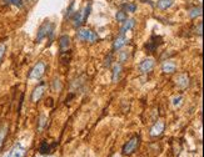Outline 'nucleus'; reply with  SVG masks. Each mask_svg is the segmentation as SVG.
<instances>
[{
  "instance_id": "f257e3e1",
  "label": "nucleus",
  "mask_w": 204,
  "mask_h": 157,
  "mask_svg": "<svg viewBox=\"0 0 204 157\" xmlns=\"http://www.w3.org/2000/svg\"><path fill=\"white\" fill-rule=\"evenodd\" d=\"M90 10H91V3L86 4L85 8H84L82 11L75 13L74 16H73V25H74L75 27H79L82 24H84L85 20L88 19V16L90 15Z\"/></svg>"
},
{
  "instance_id": "f03ea898",
  "label": "nucleus",
  "mask_w": 204,
  "mask_h": 157,
  "mask_svg": "<svg viewBox=\"0 0 204 157\" xmlns=\"http://www.w3.org/2000/svg\"><path fill=\"white\" fill-rule=\"evenodd\" d=\"M53 33H54V25L50 21H44L39 30H38V35H37V41L40 43L44 38H47L50 34V38H53Z\"/></svg>"
},
{
  "instance_id": "7ed1b4c3",
  "label": "nucleus",
  "mask_w": 204,
  "mask_h": 157,
  "mask_svg": "<svg viewBox=\"0 0 204 157\" xmlns=\"http://www.w3.org/2000/svg\"><path fill=\"white\" fill-rule=\"evenodd\" d=\"M139 141H140V137L138 136V135H135V136H133L125 145H124V147H123V155L124 156H130V155H133L135 151L138 150V146H139Z\"/></svg>"
},
{
  "instance_id": "20e7f679",
  "label": "nucleus",
  "mask_w": 204,
  "mask_h": 157,
  "mask_svg": "<svg viewBox=\"0 0 204 157\" xmlns=\"http://www.w3.org/2000/svg\"><path fill=\"white\" fill-rule=\"evenodd\" d=\"M77 38L80 41H89V43H95L99 39L98 34H95L90 29H79L77 33Z\"/></svg>"
},
{
  "instance_id": "39448f33",
  "label": "nucleus",
  "mask_w": 204,
  "mask_h": 157,
  "mask_svg": "<svg viewBox=\"0 0 204 157\" xmlns=\"http://www.w3.org/2000/svg\"><path fill=\"white\" fill-rule=\"evenodd\" d=\"M45 64L44 62H38V64L34 65V68L31 69V71L29 72V79L30 80H39L44 74H45Z\"/></svg>"
},
{
  "instance_id": "423d86ee",
  "label": "nucleus",
  "mask_w": 204,
  "mask_h": 157,
  "mask_svg": "<svg viewBox=\"0 0 204 157\" xmlns=\"http://www.w3.org/2000/svg\"><path fill=\"white\" fill-rule=\"evenodd\" d=\"M162 43H163L162 36L153 35V36L149 39V41L145 44V49H147V51H148V52H154V51L158 49V46H159V45H162Z\"/></svg>"
},
{
  "instance_id": "0eeeda50",
  "label": "nucleus",
  "mask_w": 204,
  "mask_h": 157,
  "mask_svg": "<svg viewBox=\"0 0 204 157\" xmlns=\"http://www.w3.org/2000/svg\"><path fill=\"white\" fill-rule=\"evenodd\" d=\"M25 153H26L25 147L21 146L20 143H16V145L10 150V152L8 153L7 157H25Z\"/></svg>"
},
{
  "instance_id": "6e6552de",
  "label": "nucleus",
  "mask_w": 204,
  "mask_h": 157,
  "mask_svg": "<svg viewBox=\"0 0 204 157\" xmlns=\"http://www.w3.org/2000/svg\"><path fill=\"white\" fill-rule=\"evenodd\" d=\"M154 65H155V61H154L153 59H145L144 61L140 62L139 70H140L142 72H144V74H148V72H150V71L153 70Z\"/></svg>"
},
{
  "instance_id": "1a4fd4ad",
  "label": "nucleus",
  "mask_w": 204,
  "mask_h": 157,
  "mask_svg": "<svg viewBox=\"0 0 204 157\" xmlns=\"http://www.w3.org/2000/svg\"><path fill=\"white\" fill-rule=\"evenodd\" d=\"M45 86H47V85L43 82V84H40L38 87L34 89L33 95H31V101H33V102H38V101L42 99L43 93H44V91H45Z\"/></svg>"
},
{
  "instance_id": "9d476101",
  "label": "nucleus",
  "mask_w": 204,
  "mask_h": 157,
  "mask_svg": "<svg viewBox=\"0 0 204 157\" xmlns=\"http://www.w3.org/2000/svg\"><path fill=\"white\" fill-rule=\"evenodd\" d=\"M69 46H70V39L68 35H63L59 39V48H60V54L68 52L69 51Z\"/></svg>"
},
{
  "instance_id": "9b49d317",
  "label": "nucleus",
  "mask_w": 204,
  "mask_h": 157,
  "mask_svg": "<svg viewBox=\"0 0 204 157\" xmlns=\"http://www.w3.org/2000/svg\"><path fill=\"white\" fill-rule=\"evenodd\" d=\"M163 131H164V123L162 121H158V122H155L153 125L152 129H150V136L158 137V136H160L163 134Z\"/></svg>"
},
{
  "instance_id": "f8f14e48",
  "label": "nucleus",
  "mask_w": 204,
  "mask_h": 157,
  "mask_svg": "<svg viewBox=\"0 0 204 157\" xmlns=\"http://www.w3.org/2000/svg\"><path fill=\"white\" fill-rule=\"evenodd\" d=\"M56 145H58L56 142L53 143V145H50L48 141H43V142L40 143V146H39V152H40L42 155H48V153H50V152L54 150V147H55Z\"/></svg>"
},
{
  "instance_id": "ddd939ff",
  "label": "nucleus",
  "mask_w": 204,
  "mask_h": 157,
  "mask_svg": "<svg viewBox=\"0 0 204 157\" xmlns=\"http://www.w3.org/2000/svg\"><path fill=\"white\" fill-rule=\"evenodd\" d=\"M135 26V20L134 19H126L125 21H124V24H123V26H122V29H120V34H125L126 31H129V30H131L133 27Z\"/></svg>"
},
{
  "instance_id": "4468645a",
  "label": "nucleus",
  "mask_w": 204,
  "mask_h": 157,
  "mask_svg": "<svg viewBox=\"0 0 204 157\" xmlns=\"http://www.w3.org/2000/svg\"><path fill=\"white\" fill-rule=\"evenodd\" d=\"M175 69H177V66H175L174 62H172V61L164 62L163 66H162V70H163V72H165V74H172V72L175 71Z\"/></svg>"
},
{
  "instance_id": "2eb2a0df",
  "label": "nucleus",
  "mask_w": 204,
  "mask_h": 157,
  "mask_svg": "<svg viewBox=\"0 0 204 157\" xmlns=\"http://www.w3.org/2000/svg\"><path fill=\"white\" fill-rule=\"evenodd\" d=\"M177 85L180 87V89H185L188 85H189V77L185 75V74H182L177 77Z\"/></svg>"
},
{
  "instance_id": "dca6fc26",
  "label": "nucleus",
  "mask_w": 204,
  "mask_h": 157,
  "mask_svg": "<svg viewBox=\"0 0 204 157\" xmlns=\"http://www.w3.org/2000/svg\"><path fill=\"white\" fill-rule=\"evenodd\" d=\"M128 41H129V40H128L123 34H120V35L115 39V41H114V50H118V49L123 48Z\"/></svg>"
},
{
  "instance_id": "f3484780",
  "label": "nucleus",
  "mask_w": 204,
  "mask_h": 157,
  "mask_svg": "<svg viewBox=\"0 0 204 157\" xmlns=\"http://www.w3.org/2000/svg\"><path fill=\"white\" fill-rule=\"evenodd\" d=\"M174 3V0H158V3H157V6L162 10H165L168 8H171Z\"/></svg>"
},
{
  "instance_id": "a211bd4d",
  "label": "nucleus",
  "mask_w": 204,
  "mask_h": 157,
  "mask_svg": "<svg viewBox=\"0 0 204 157\" xmlns=\"http://www.w3.org/2000/svg\"><path fill=\"white\" fill-rule=\"evenodd\" d=\"M120 72H122V66L119 64H115L113 68V81L118 82L119 77H120Z\"/></svg>"
},
{
  "instance_id": "6ab92c4d",
  "label": "nucleus",
  "mask_w": 204,
  "mask_h": 157,
  "mask_svg": "<svg viewBox=\"0 0 204 157\" xmlns=\"http://www.w3.org/2000/svg\"><path fill=\"white\" fill-rule=\"evenodd\" d=\"M188 13H189V16H190V18H193V19H194V18H198V16L202 15V8H200V6L192 8Z\"/></svg>"
},
{
  "instance_id": "aec40b11",
  "label": "nucleus",
  "mask_w": 204,
  "mask_h": 157,
  "mask_svg": "<svg viewBox=\"0 0 204 157\" xmlns=\"http://www.w3.org/2000/svg\"><path fill=\"white\" fill-rule=\"evenodd\" d=\"M7 134H8V127H7V126H4V127L0 129V150H2V146H3V143H4V141H5Z\"/></svg>"
},
{
  "instance_id": "412c9836",
  "label": "nucleus",
  "mask_w": 204,
  "mask_h": 157,
  "mask_svg": "<svg viewBox=\"0 0 204 157\" xmlns=\"http://www.w3.org/2000/svg\"><path fill=\"white\" fill-rule=\"evenodd\" d=\"M117 20L119 21V23H124L126 19H128V16H126V14H125V11H123V10H120V11H118L117 13Z\"/></svg>"
},
{
  "instance_id": "4be33fe9",
  "label": "nucleus",
  "mask_w": 204,
  "mask_h": 157,
  "mask_svg": "<svg viewBox=\"0 0 204 157\" xmlns=\"http://www.w3.org/2000/svg\"><path fill=\"white\" fill-rule=\"evenodd\" d=\"M5 3H8V4H11V5H14V6H18V8H23V0H4Z\"/></svg>"
},
{
  "instance_id": "5701e85b",
  "label": "nucleus",
  "mask_w": 204,
  "mask_h": 157,
  "mask_svg": "<svg viewBox=\"0 0 204 157\" xmlns=\"http://www.w3.org/2000/svg\"><path fill=\"white\" fill-rule=\"evenodd\" d=\"M45 125H47V117L44 115H40V118H39V131H42L44 129Z\"/></svg>"
},
{
  "instance_id": "b1692460",
  "label": "nucleus",
  "mask_w": 204,
  "mask_h": 157,
  "mask_svg": "<svg viewBox=\"0 0 204 157\" xmlns=\"http://www.w3.org/2000/svg\"><path fill=\"white\" fill-rule=\"evenodd\" d=\"M124 8H125L129 13H134L135 10H137V5H135V4H131V3L125 4V5H124Z\"/></svg>"
},
{
  "instance_id": "393cba45",
  "label": "nucleus",
  "mask_w": 204,
  "mask_h": 157,
  "mask_svg": "<svg viewBox=\"0 0 204 157\" xmlns=\"http://www.w3.org/2000/svg\"><path fill=\"white\" fill-rule=\"evenodd\" d=\"M182 100H183V97L179 95V96H175L174 99H173V105L177 107V106H180L182 105Z\"/></svg>"
},
{
  "instance_id": "a878e982",
  "label": "nucleus",
  "mask_w": 204,
  "mask_h": 157,
  "mask_svg": "<svg viewBox=\"0 0 204 157\" xmlns=\"http://www.w3.org/2000/svg\"><path fill=\"white\" fill-rule=\"evenodd\" d=\"M128 57H129V52L128 51H122L120 52V56H119V60H120V62H124Z\"/></svg>"
},
{
  "instance_id": "bb28decb",
  "label": "nucleus",
  "mask_w": 204,
  "mask_h": 157,
  "mask_svg": "<svg viewBox=\"0 0 204 157\" xmlns=\"http://www.w3.org/2000/svg\"><path fill=\"white\" fill-rule=\"evenodd\" d=\"M5 50H7V48H5L4 44L0 45V61H2V59H3V56H4V54H5Z\"/></svg>"
},
{
  "instance_id": "cd10ccee",
  "label": "nucleus",
  "mask_w": 204,
  "mask_h": 157,
  "mask_svg": "<svg viewBox=\"0 0 204 157\" xmlns=\"http://www.w3.org/2000/svg\"><path fill=\"white\" fill-rule=\"evenodd\" d=\"M202 26H203V24H202V23H199V25L195 27V34H198L199 36L202 35Z\"/></svg>"
},
{
  "instance_id": "c85d7f7f",
  "label": "nucleus",
  "mask_w": 204,
  "mask_h": 157,
  "mask_svg": "<svg viewBox=\"0 0 204 157\" xmlns=\"http://www.w3.org/2000/svg\"><path fill=\"white\" fill-rule=\"evenodd\" d=\"M110 60H112V54L109 55V57H107V62H105V65H107V66L110 65Z\"/></svg>"
}]
</instances>
